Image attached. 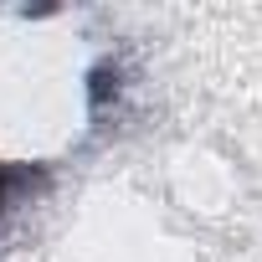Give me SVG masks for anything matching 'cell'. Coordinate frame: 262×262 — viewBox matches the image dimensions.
I'll return each mask as SVG.
<instances>
[{"mask_svg": "<svg viewBox=\"0 0 262 262\" xmlns=\"http://www.w3.org/2000/svg\"><path fill=\"white\" fill-rule=\"evenodd\" d=\"M0 201H6V170H0Z\"/></svg>", "mask_w": 262, "mask_h": 262, "instance_id": "6da1fadb", "label": "cell"}]
</instances>
